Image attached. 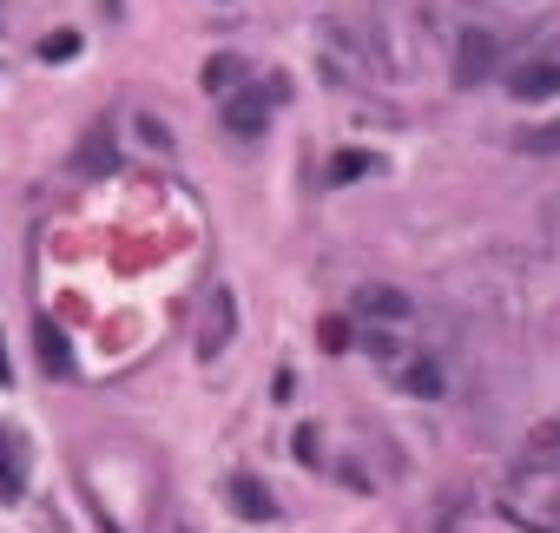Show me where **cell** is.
I'll return each mask as SVG.
<instances>
[{
  "label": "cell",
  "mask_w": 560,
  "mask_h": 533,
  "mask_svg": "<svg viewBox=\"0 0 560 533\" xmlns=\"http://www.w3.org/2000/svg\"><path fill=\"white\" fill-rule=\"evenodd\" d=\"M508 93L514 99H560V47H547V53H534V60L514 66Z\"/></svg>",
  "instance_id": "1"
},
{
  "label": "cell",
  "mask_w": 560,
  "mask_h": 533,
  "mask_svg": "<svg viewBox=\"0 0 560 533\" xmlns=\"http://www.w3.org/2000/svg\"><path fill=\"white\" fill-rule=\"evenodd\" d=\"M495 60H501L495 33L468 27L462 40H455V86H481V79H495Z\"/></svg>",
  "instance_id": "2"
},
{
  "label": "cell",
  "mask_w": 560,
  "mask_h": 533,
  "mask_svg": "<svg viewBox=\"0 0 560 533\" xmlns=\"http://www.w3.org/2000/svg\"><path fill=\"white\" fill-rule=\"evenodd\" d=\"M264 126H271V99H264V86H238V93L224 99V132H231V139H257Z\"/></svg>",
  "instance_id": "3"
},
{
  "label": "cell",
  "mask_w": 560,
  "mask_h": 533,
  "mask_svg": "<svg viewBox=\"0 0 560 533\" xmlns=\"http://www.w3.org/2000/svg\"><path fill=\"white\" fill-rule=\"evenodd\" d=\"M112 165H119V139H112L106 119H93V126H86V139L73 145V172H80V178H106Z\"/></svg>",
  "instance_id": "4"
},
{
  "label": "cell",
  "mask_w": 560,
  "mask_h": 533,
  "mask_svg": "<svg viewBox=\"0 0 560 533\" xmlns=\"http://www.w3.org/2000/svg\"><path fill=\"white\" fill-rule=\"evenodd\" d=\"M356 316H369V323H409L416 303H409V290H396V283H363V290H356Z\"/></svg>",
  "instance_id": "5"
},
{
  "label": "cell",
  "mask_w": 560,
  "mask_h": 533,
  "mask_svg": "<svg viewBox=\"0 0 560 533\" xmlns=\"http://www.w3.org/2000/svg\"><path fill=\"white\" fill-rule=\"evenodd\" d=\"M231 323H238V297H231V290H211L205 330H198V362L224 356V343H231Z\"/></svg>",
  "instance_id": "6"
},
{
  "label": "cell",
  "mask_w": 560,
  "mask_h": 533,
  "mask_svg": "<svg viewBox=\"0 0 560 533\" xmlns=\"http://www.w3.org/2000/svg\"><path fill=\"white\" fill-rule=\"evenodd\" d=\"M224 507H231L238 520H277L271 487H264V481H251V474H231V481H224Z\"/></svg>",
  "instance_id": "7"
},
{
  "label": "cell",
  "mask_w": 560,
  "mask_h": 533,
  "mask_svg": "<svg viewBox=\"0 0 560 533\" xmlns=\"http://www.w3.org/2000/svg\"><path fill=\"white\" fill-rule=\"evenodd\" d=\"M20 494H27V448L0 428V501H20Z\"/></svg>",
  "instance_id": "8"
},
{
  "label": "cell",
  "mask_w": 560,
  "mask_h": 533,
  "mask_svg": "<svg viewBox=\"0 0 560 533\" xmlns=\"http://www.w3.org/2000/svg\"><path fill=\"white\" fill-rule=\"evenodd\" d=\"M198 79H205V93L231 99V93L244 86V60H238V53H211V60H205V73H198Z\"/></svg>",
  "instance_id": "9"
},
{
  "label": "cell",
  "mask_w": 560,
  "mask_h": 533,
  "mask_svg": "<svg viewBox=\"0 0 560 533\" xmlns=\"http://www.w3.org/2000/svg\"><path fill=\"white\" fill-rule=\"evenodd\" d=\"M376 165H383L376 152H336L330 158V185H356V178H369Z\"/></svg>",
  "instance_id": "10"
},
{
  "label": "cell",
  "mask_w": 560,
  "mask_h": 533,
  "mask_svg": "<svg viewBox=\"0 0 560 533\" xmlns=\"http://www.w3.org/2000/svg\"><path fill=\"white\" fill-rule=\"evenodd\" d=\"M514 152L554 158V152H560V119H547V126H528V132H514Z\"/></svg>",
  "instance_id": "11"
},
{
  "label": "cell",
  "mask_w": 560,
  "mask_h": 533,
  "mask_svg": "<svg viewBox=\"0 0 560 533\" xmlns=\"http://www.w3.org/2000/svg\"><path fill=\"white\" fill-rule=\"evenodd\" d=\"M40 362H47L53 376H66V369H73V349H66V336L53 330V323H40Z\"/></svg>",
  "instance_id": "12"
},
{
  "label": "cell",
  "mask_w": 560,
  "mask_h": 533,
  "mask_svg": "<svg viewBox=\"0 0 560 533\" xmlns=\"http://www.w3.org/2000/svg\"><path fill=\"white\" fill-rule=\"evenodd\" d=\"M402 389L422 395V402H435V395H442V369H435V362H416V369H402Z\"/></svg>",
  "instance_id": "13"
},
{
  "label": "cell",
  "mask_w": 560,
  "mask_h": 533,
  "mask_svg": "<svg viewBox=\"0 0 560 533\" xmlns=\"http://www.w3.org/2000/svg\"><path fill=\"white\" fill-rule=\"evenodd\" d=\"M73 53H80V33H73V27H60V33H47V40H40V60H73Z\"/></svg>",
  "instance_id": "14"
},
{
  "label": "cell",
  "mask_w": 560,
  "mask_h": 533,
  "mask_svg": "<svg viewBox=\"0 0 560 533\" xmlns=\"http://www.w3.org/2000/svg\"><path fill=\"white\" fill-rule=\"evenodd\" d=\"M317 343L330 349V356H343V349H350V323H343V316H323V323H317Z\"/></svg>",
  "instance_id": "15"
},
{
  "label": "cell",
  "mask_w": 560,
  "mask_h": 533,
  "mask_svg": "<svg viewBox=\"0 0 560 533\" xmlns=\"http://www.w3.org/2000/svg\"><path fill=\"white\" fill-rule=\"evenodd\" d=\"M290 448H297V461H304V468H317V455H323L317 428H297V441H290Z\"/></svg>",
  "instance_id": "16"
},
{
  "label": "cell",
  "mask_w": 560,
  "mask_h": 533,
  "mask_svg": "<svg viewBox=\"0 0 560 533\" xmlns=\"http://www.w3.org/2000/svg\"><path fill=\"white\" fill-rule=\"evenodd\" d=\"M363 343H369V356H383V362H389V356H396V336H389V330H369V336H363Z\"/></svg>",
  "instance_id": "17"
},
{
  "label": "cell",
  "mask_w": 560,
  "mask_h": 533,
  "mask_svg": "<svg viewBox=\"0 0 560 533\" xmlns=\"http://www.w3.org/2000/svg\"><path fill=\"white\" fill-rule=\"evenodd\" d=\"M271 395H277V402H290V395H297V376H290V369H277V382H271Z\"/></svg>",
  "instance_id": "18"
},
{
  "label": "cell",
  "mask_w": 560,
  "mask_h": 533,
  "mask_svg": "<svg viewBox=\"0 0 560 533\" xmlns=\"http://www.w3.org/2000/svg\"><path fill=\"white\" fill-rule=\"evenodd\" d=\"M0 382H7V343H0Z\"/></svg>",
  "instance_id": "19"
},
{
  "label": "cell",
  "mask_w": 560,
  "mask_h": 533,
  "mask_svg": "<svg viewBox=\"0 0 560 533\" xmlns=\"http://www.w3.org/2000/svg\"><path fill=\"white\" fill-rule=\"evenodd\" d=\"M106 533H112V527H106Z\"/></svg>",
  "instance_id": "20"
}]
</instances>
